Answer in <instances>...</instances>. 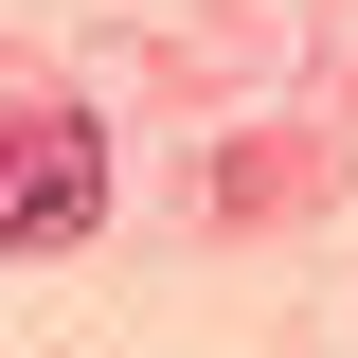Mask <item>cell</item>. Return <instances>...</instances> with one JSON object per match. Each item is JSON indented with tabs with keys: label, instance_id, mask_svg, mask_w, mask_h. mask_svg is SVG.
Returning a JSON list of instances; mask_svg holds the SVG:
<instances>
[{
	"label": "cell",
	"instance_id": "cell-2",
	"mask_svg": "<svg viewBox=\"0 0 358 358\" xmlns=\"http://www.w3.org/2000/svg\"><path fill=\"white\" fill-rule=\"evenodd\" d=\"M0 179H18V126H0Z\"/></svg>",
	"mask_w": 358,
	"mask_h": 358
},
{
	"label": "cell",
	"instance_id": "cell-1",
	"mask_svg": "<svg viewBox=\"0 0 358 358\" xmlns=\"http://www.w3.org/2000/svg\"><path fill=\"white\" fill-rule=\"evenodd\" d=\"M108 215V143L90 126H18V179H0V251H72Z\"/></svg>",
	"mask_w": 358,
	"mask_h": 358
}]
</instances>
